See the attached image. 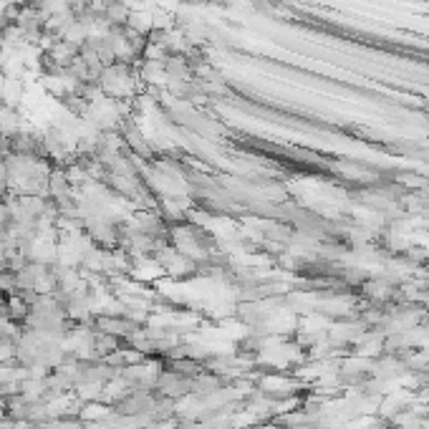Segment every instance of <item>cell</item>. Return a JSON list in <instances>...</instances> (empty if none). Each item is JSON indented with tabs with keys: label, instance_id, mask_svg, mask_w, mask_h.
Wrapping results in <instances>:
<instances>
[{
	"label": "cell",
	"instance_id": "6da1fadb",
	"mask_svg": "<svg viewBox=\"0 0 429 429\" xmlns=\"http://www.w3.org/2000/svg\"><path fill=\"white\" fill-rule=\"evenodd\" d=\"M154 392L159 397H167V399L179 401L182 397H190L192 394V379L182 377V374H174V371H167L162 366L159 377L154 381Z\"/></svg>",
	"mask_w": 429,
	"mask_h": 429
},
{
	"label": "cell",
	"instance_id": "7a4b0ae2",
	"mask_svg": "<svg viewBox=\"0 0 429 429\" xmlns=\"http://www.w3.org/2000/svg\"><path fill=\"white\" fill-rule=\"evenodd\" d=\"M94 328L124 341L126 336H132L134 331H139L141 323L126 319V316H104V313H99V316H94Z\"/></svg>",
	"mask_w": 429,
	"mask_h": 429
},
{
	"label": "cell",
	"instance_id": "3957f363",
	"mask_svg": "<svg viewBox=\"0 0 429 429\" xmlns=\"http://www.w3.org/2000/svg\"><path fill=\"white\" fill-rule=\"evenodd\" d=\"M79 51H81V46L71 43V41H63V38H59L56 43L48 48V51H43L48 59L53 61V66L59 68V71H66L71 63H74L76 59H79Z\"/></svg>",
	"mask_w": 429,
	"mask_h": 429
},
{
	"label": "cell",
	"instance_id": "277c9868",
	"mask_svg": "<svg viewBox=\"0 0 429 429\" xmlns=\"http://www.w3.org/2000/svg\"><path fill=\"white\" fill-rule=\"evenodd\" d=\"M111 415H114V407H111V404H104L101 399H97V401H83L76 419L83 424H101V422H106Z\"/></svg>",
	"mask_w": 429,
	"mask_h": 429
},
{
	"label": "cell",
	"instance_id": "5b68a950",
	"mask_svg": "<svg viewBox=\"0 0 429 429\" xmlns=\"http://www.w3.org/2000/svg\"><path fill=\"white\" fill-rule=\"evenodd\" d=\"M26 99V81L23 79H8L3 83V91H0V101L10 109H21V101Z\"/></svg>",
	"mask_w": 429,
	"mask_h": 429
},
{
	"label": "cell",
	"instance_id": "8992f818",
	"mask_svg": "<svg viewBox=\"0 0 429 429\" xmlns=\"http://www.w3.org/2000/svg\"><path fill=\"white\" fill-rule=\"evenodd\" d=\"M139 79L141 83L149 86H159L167 83V71H164V61H139Z\"/></svg>",
	"mask_w": 429,
	"mask_h": 429
},
{
	"label": "cell",
	"instance_id": "52a82bcc",
	"mask_svg": "<svg viewBox=\"0 0 429 429\" xmlns=\"http://www.w3.org/2000/svg\"><path fill=\"white\" fill-rule=\"evenodd\" d=\"M162 366L167 371L182 374V377H187V379H194L202 369H205V366H202L200 361H194V359H187V356H182V359H162Z\"/></svg>",
	"mask_w": 429,
	"mask_h": 429
},
{
	"label": "cell",
	"instance_id": "ba28073f",
	"mask_svg": "<svg viewBox=\"0 0 429 429\" xmlns=\"http://www.w3.org/2000/svg\"><path fill=\"white\" fill-rule=\"evenodd\" d=\"M3 308H6V319L18 321V323H23L26 316L30 313V306L23 301L21 293H10V296L3 298Z\"/></svg>",
	"mask_w": 429,
	"mask_h": 429
},
{
	"label": "cell",
	"instance_id": "9c48e42d",
	"mask_svg": "<svg viewBox=\"0 0 429 429\" xmlns=\"http://www.w3.org/2000/svg\"><path fill=\"white\" fill-rule=\"evenodd\" d=\"M129 15H132V8L121 3V0H114L109 3L104 10V18L109 23L111 28H126V23H129Z\"/></svg>",
	"mask_w": 429,
	"mask_h": 429
},
{
	"label": "cell",
	"instance_id": "30bf717a",
	"mask_svg": "<svg viewBox=\"0 0 429 429\" xmlns=\"http://www.w3.org/2000/svg\"><path fill=\"white\" fill-rule=\"evenodd\" d=\"M117 348H121V339L109 336V333L94 331V354H97V359H104V356L114 354Z\"/></svg>",
	"mask_w": 429,
	"mask_h": 429
},
{
	"label": "cell",
	"instance_id": "8fae6325",
	"mask_svg": "<svg viewBox=\"0 0 429 429\" xmlns=\"http://www.w3.org/2000/svg\"><path fill=\"white\" fill-rule=\"evenodd\" d=\"M0 293H3V296L18 293V288H15V273L13 270H8V268L0 270Z\"/></svg>",
	"mask_w": 429,
	"mask_h": 429
},
{
	"label": "cell",
	"instance_id": "7c38bea8",
	"mask_svg": "<svg viewBox=\"0 0 429 429\" xmlns=\"http://www.w3.org/2000/svg\"><path fill=\"white\" fill-rule=\"evenodd\" d=\"M46 3H48V0H28V6L36 8V10H41V8H43Z\"/></svg>",
	"mask_w": 429,
	"mask_h": 429
},
{
	"label": "cell",
	"instance_id": "4fadbf2b",
	"mask_svg": "<svg viewBox=\"0 0 429 429\" xmlns=\"http://www.w3.org/2000/svg\"><path fill=\"white\" fill-rule=\"evenodd\" d=\"M8 417V412H6V407H3V404H0V419H6Z\"/></svg>",
	"mask_w": 429,
	"mask_h": 429
}]
</instances>
